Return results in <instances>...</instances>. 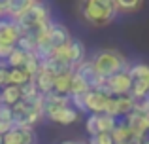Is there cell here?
<instances>
[{
    "label": "cell",
    "mask_w": 149,
    "mask_h": 144,
    "mask_svg": "<svg viewBox=\"0 0 149 144\" xmlns=\"http://www.w3.org/2000/svg\"><path fill=\"white\" fill-rule=\"evenodd\" d=\"M79 11L83 21L93 27H104L115 19V0H79Z\"/></svg>",
    "instance_id": "1"
},
{
    "label": "cell",
    "mask_w": 149,
    "mask_h": 144,
    "mask_svg": "<svg viewBox=\"0 0 149 144\" xmlns=\"http://www.w3.org/2000/svg\"><path fill=\"white\" fill-rule=\"evenodd\" d=\"M93 65H95L96 72L100 74L102 78H109L117 72L128 70V61L121 55L117 49H100L96 51V55L93 57Z\"/></svg>",
    "instance_id": "2"
},
{
    "label": "cell",
    "mask_w": 149,
    "mask_h": 144,
    "mask_svg": "<svg viewBox=\"0 0 149 144\" xmlns=\"http://www.w3.org/2000/svg\"><path fill=\"white\" fill-rule=\"evenodd\" d=\"M13 21L17 23L19 30H21V34H23V30L30 29V27H36V25H42V23H47V21H51V17H49V10H47L45 4L32 2L29 10L23 11L17 19H13Z\"/></svg>",
    "instance_id": "3"
},
{
    "label": "cell",
    "mask_w": 149,
    "mask_h": 144,
    "mask_svg": "<svg viewBox=\"0 0 149 144\" xmlns=\"http://www.w3.org/2000/svg\"><path fill=\"white\" fill-rule=\"evenodd\" d=\"M128 76H130V95L134 99L149 95V65L146 63H136L128 67Z\"/></svg>",
    "instance_id": "4"
},
{
    "label": "cell",
    "mask_w": 149,
    "mask_h": 144,
    "mask_svg": "<svg viewBox=\"0 0 149 144\" xmlns=\"http://www.w3.org/2000/svg\"><path fill=\"white\" fill-rule=\"evenodd\" d=\"M130 85H132L130 76H128L127 70H123V72H117L109 78H104V84H102L100 91L108 93V95H111V97L128 95V93H130Z\"/></svg>",
    "instance_id": "5"
},
{
    "label": "cell",
    "mask_w": 149,
    "mask_h": 144,
    "mask_svg": "<svg viewBox=\"0 0 149 144\" xmlns=\"http://www.w3.org/2000/svg\"><path fill=\"white\" fill-rule=\"evenodd\" d=\"M74 72L89 85V89H100L102 84H104V78L96 72V68H95V65H93L91 59H85V61H81L79 65H76Z\"/></svg>",
    "instance_id": "6"
},
{
    "label": "cell",
    "mask_w": 149,
    "mask_h": 144,
    "mask_svg": "<svg viewBox=\"0 0 149 144\" xmlns=\"http://www.w3.org/2000/svg\"><path fill=\"white\" fill-rule=\"evenodd\" d=\"M2 144H36L34 127H11L6 135H2Z\"/></svg>",
    "instance_id": "7"
},
{
    "label": "cell",
    "mask_w": 149,
    "mask_h": 144,
    "mask_svg": "<svg viewBox=\"0 0 149 144\" xmlns=\"http://www.w3.org/2000/svg\"><path fill=\"white\" fill-rule=\"evenodd\" d=\"M109 97H111V95L100 91V89H89V91L85 93V104H87V110L91 112V114H104Z\"/></svg>",
    "instance_id": "8"
},
{
    "label": "cell",
    "mask_w": 149,
    "mask_h": 144,
    "mask_svg": "<svg viewBox=\"0 0 149 144\" xmlns=\"http://www.w3.org/2000/svg\"><path fill=\"white\" fill-rule=\"evenodd\" d=\"M19 38H21V30H19L17 23L13 19L0 17V42L8 46H17Z\"/></svg>",
    "instance_id": "9"
},
{
    "label": "cell",
    "mask_w": 149,
    "mask_h": 144,
    "mask_svg": "<svg viewBox=\"0 0 149 144\" xmlns=\"http://www.w3.org/2000/svg\"><path fill=\"white\" fill-rule=\"evenodd\" d=\"M47 38L51 42V46L53 48H61V46H66L70 40H72V34H70V30L66 29L62 23H49L47 27Z\"/></svg>",
    "instance_id": "10"
},
{
    "label": "cell",
    "mask_w": 149,
    "mask_h": 144,
    "mask_svg": "<svg viewBox=\"0 0 149 144\" xmlns=\"http://www.w3.org/2000/svg\"><path fill=\"white\" fill-rule=\"evenodd\" d=\"M45 118L51 119V122H55V123H61V125H72V123H76L77 119H79V112H77L72 104H66V106H62V108L53 110L51 114L45 116Z\"/></svg>",
    "instance_id": "11"
},
{
    "label": "cell",
    "mask_w": 149,
    "mask_h": 144,
    "mask_svg": "<svg viewBox=\"0 0 149 144\" xmlns=\"http://www.w3.org/2000/svg\"><path fill=\"white\" fill-rule=\"evenodd\" d=\"M125 122H127L128 129H130L134 135H140V137H146V135H147V131H149V125H147L146 114H142V112H136V110H132L130 114H127V116H125Z\"/></svg>",
    "instance_id": "12"
},
{
    "label": "cell",
    "mask_w": 149,
    "mask_h": 144,
    "mask_svg": "<svg viewBox=\"0 0 149 144\" xmlns=\"http://www.w3.org/2000/svg\"><path fill=\"white\" fill-rule=\"evenodd\" d=\"M66 104H70V95H61L57 91L44 93V116L51 114L57 108L66 106Z\"/></svg>",
    "instance_id": "13"
},
{
    "label": "cell",
    "mask_w": 149,
    "mask_h": 144,
    "mask_svg": "<svg viewBox=\"0 0 149 144\" xmlns=\"http://www.w3.org/2000/svg\"><path fill=\"white\" fill-rule=\"evenodd\" d=\"M68 53H70V63L74 65V68H76V65H79L81 61L87 59V48L77 38H72L68 42Z\"/></svg>",
    "instance_id": "14"
},
{
    "label": "cell",
    "mask_w": 149,
    "mask_h": 144,
    "mask_svg": "<svg viewBox=\"0 0 149 144\" xmlns=\"http://www.w3.org/2000/svg\"><path fill=\"white\" fill-rule=\"evenodd\" d=\"M17 100H21V87L13 84H8L4 87H0V103H6L10 106H13Z\"/></svg>",
    "instance_id": "15"
},
{
    "label": "cell",
    "mask_w": 149,
    "mask_h": 144,
    "mask_svg": "<svg viewBox=\"0 0 149 144\" xmlns=\"http://www.w3.org/2000/svg\"><path fill=\"white\" fill-rule=\"evenodd\" d=\"M32 80H34V84H36V87H38V91H40V93L53 91V84H55V76H53V74H49V72H45V70H40L36 76L32 78Z\"/></svg>",
    "instance_id": "16"
},
{
    "label": "cell",
    "mask_w": 149,
    "mask_h": 144,
    "mask_svg": "<svg viewBox=\"0 0 149 144\" xmlns=\"http://www.w3.org/2000/svg\"><path fill=\"white\" fill-rule=\"evenodd\" d=\"M30 4H32V0H10V4H8V11L6 15L10 19H17L19 15L23 13V11H26L30 8Z\"/></svg>",
    "instance_id": "17"
},
{
    "label": "cell",
    "mask_w": 149,
    "mask_h": 144,
    "mask_svg": "<svg viewBox=\"0 0 149 144\" xmlns=\"http://www.w3.org/2000/svg\"><path fill=\"white\" fill-rule=\"evenodd\" d=\"M115 106H117V116H127L134 110V97L128 95H119L115 97Z\"/></svg>",
    "instance_id": "18"
},
{
    "label": "cell",
    "mask_w": 149,
    "mask_h": 144,
    "mask_svg": "<svg viewBox=\"0 0 149 144\" xmlns=\"http://www.w3.org/2000/svg\"><path fill=\"white\" fill-rule=\"evenodd\" d=\"M72 74L74 72H64L55 76V84H53V91L61 93V95H70V84H72Z\"/></svg>",
    "instance_id": "19"
},
{
    "label": "cell",
    "mask_w": 149,
    "mask_h": 144,
    "mask_svg": "<svg viewBox=\"0 0 149 144\" xmlns=\"http://www.w3.org/2000/svg\"><path fill=\"white\" fill-rule=\"evenodd\" d=\"M111 137H113V142L115 144H123V142H127L128 138L132 137V131L128 129V125H127V122H117V125H115V129L111 131Z\"/></svg>",
    "instance_id": "20"
},
{
    "label": "cell",
    "mask_w": 149,
    "mask_h": 144,
    "mask_svg": "<svg viewBox=\"0 0 149 144\" xmlns=\"http://www.w3.org/2000/svg\"><path fill=\"white\" fill-rule=\"evenodd\" d=\"M23 68L29 72L30 78H34L38 72H40V59H38V55L34 51H29V53H26L25 63H23Z\"/></svg>",
    "instance_id": "21"
},
{
    "label": "cell",
    "mask_w": 149,
    "mask_h": 144,
    "mask_svg": "<svg viewBox=\"0 0 149 144\" xmlns=\"http://www.w3.org/2000/svg\"><path fill=\"white\" fill-rule=\"evenodd\" d=\"M143 0H115L117 11H123V13H132V11H138L142 8Z\"/></svg>",
    "instance_id": "22"
},
{
    "label": "cell",
    "mask_w": 149,
    "mask_h": 144,
    "mask_svg": "<svg viewBox=\"0 0 149 144\" xmlns=\"http://www.w3.org/2000/svg\"><path fill=\"white\" fill-rule=\"evenodd\" d=\"M25 57H26V53L15 46V48L11 49V53L8 55L6 63H8V67H10V68H17V67H23V63H25Z\"/></svg>",
    "instance_id": "23"
},
{
    "label": "cell",
    "mask_w": 149,
    "mask_h": 144,
    "mask_svg": "<svg viewBox=\"0 0 149 144\" xmlns=\"http://www.w3.org/2000/svg\"><path fill=\"white\" fill-rule=\"evenodd\" d=\"M117 125V118L109 114H98V129L100 133H111Z\"/></svg>",
    "instance_id": "24"
},
{
    "label": "cell",
    "mask_w": 149,
    "mask_h": 144,
    "mask_svg": "<svg viewBox=\"0 0 149 144\" xmlns=\"http://www.w3.org/2000/svg\"><path fill=\"white\" fill-rule=\"evenodd\" d=\"M30 80L29 72L25 70L23 67H17V68H10V84L13 85H23Z\"/></svg>",
    "instance_id": "25"
},
{
    "label": "cell",
    "mask_w": 149,
    "mask_h": 144,
    "mask_svg": "<svg viewBox=\"0 0 149 144\" xmlns=\"http://www.w3.org/2000/svg\"><path fill=\"white\" fill-rule=\"evenodd\" d=\"M70 104H72L79 114L89 112L87 110V104H85V93H72V95H70Z\"/></svg>",
    "instance_id": "26"
},
{
    "label": "cell",
    "mask_w": 149,
    "mask_h": 144,
    "mask_svg": "<svg viewBox=\"0 0 149 144\" xmlns=\"http://www.w3.org/2000/svg\"><path fill=\"white\" fill-rule=\"evenodd\" d=\"M87 91H89V85L74 72L72 74V84H70V95L72 93H87Z\"/></svg>",
    "instance_id": "27"
},
{
    "label": "cell",
    "mask_w": 149,
    "mask_h": 144,
    "mask_svg": "<svg viewBox=\"0 0 149 144\" xmlns=\"http://www.w3.org/2000/svg\"><path fill=\"white\" fill-rule=\"evenodd\" d=\"M85 129H87V133L91 135H98L100 129H98V114H91L87 118V122H85Z\"/></svg>",
    "instance_id": "28"
},
{
    "label": "cell",
    "mask_w": 149,
    "mask_h": 144,
    "mask_svg": "<svg viewBox=\"0 0 149 144\" xmlns=\"http://www.w3.org/2000/svg\"><path fill=\"white\" fill-rule=\"evenodd\" d=\"M21 87V97H32V95H36V93H40L38 91V87H36V84H34V80L30 78L26 84H23V85H19Z\"/></svg>",
    "instance_id": "29"
},
{
    "label": "cell",
    "mask_w": 149,
    "mask_h": 144,
    "mask_svg": "<svg viewBox=\"0 0 149 144\" xmlns=\"http://www.w3.org/2000/svg\"><path fill=\"white\" fill-rule=\"evenodd\" d=\"M134 110L142 112V114H147L149 112V95L140 97V99H134Z\"/></svg>",
    "instance_id": "30"
},
{
    "label": "cell",
    "mask_w": 149,
    "mask_h": 144,
    "mask_svg": "<svg viewBox=\"0 0 149 144\" xmlns=\"http://www.w3.org/2000/svg\"><path fill=\"white\" fill-rule=\"evenodd\" d=\"M10 84V67L6 61H0V87Z\"/></svg>",
    "instance_id": "31"
},
{
    "label": "cell",
    "mask_w": 149,
    "mask_h": 144,
    "mask_svg": "<svg viewBox=\"0 0 149 144\" xmlns=\"http://www.w3.org/2000/svg\"><path fill=\"white\" fill-rule=\"evenodd\" d=\"M11 114H13V110H11V106H10V104L0 103V119H2V122L11 123Z\"/></svg>",
    "instance_id": "32"
},
{
    "label": "cell",
    "mask_w": 149,
    "mask_h": 144,
    "mask_svg": "<svg viewBox=\"0 0 149 144\" xmlns=\"http://www.w3.org/2000/svg\"><path fill=\"white\" fill-rule=\"evenodd\" d=\"M96 144H115L111 133H98L96 135Z\"/></svg>",
    "instance_id": "33"
},
{
    "label": "cell",
    "mask_w": 149,
    "mask_h": 144,
    "mask_svg": "<svg viewBox=\"0 0 149 144\" xmlns=\"http://www.w3.org/2000/svg\"><path fill=\"white\" fill-rule=\"evenodd\" d=\"M13 48L15 46H8V44H4V42H0V61H6Z\"/></svg>",
    "instance_id": "34"
},
{
    "label": "cell",
    "mask_w": 149,
    "mask_h": 144,
    "mask_svg": "<svg viewBox=\"0 0 149 144\" xmlns=\"http://www.w3.org/2000/svg\"><path fill=\"white\" fill-rule=\"evenodd\" d=\"M10 129H11V123H8V122H2V119H0V135H6Z\"/></svg>",
    "instance_id": "35"
},
{
    "label": "cell",
    "mask_w": 149,
    "mask_h": 144,
    "mask_svg": "<svg viewBox=\"0 0 149 144\" xmlns=\"http://www.w3.org/2000/svg\"><path fill=\"white\" fill-rule=\"evenodd\" d=\"M8 4H10V0H0V15H6V11H8Z\"/></svg>",
    "instance_id": "36"
},
{
    "label": "cell",
    "mask_w": 149,
    "mask_h": 144,
    "mask_svg": "<svg viewBox=\"0 0 149 144\" xmlns=\"http://www.w3.org/2000/svg\"><path fill=\"white\" fill-rule=\"evenodd\" d=\"M142 144H149V138H146V137H143V142Z\"/></svg>",
    "instance_id": "37"
},
{
    "label": "cell",
    "mask_w": 149,
    "mask_h": 144,
    "mask_svg": "<svg viewBox=\"0 0 149 144\" xmlns=\"http://www.w3.org/2000/svg\"><path fill=\"white\" fill-rule=\"evenodd\" d=\"M62 144H74V140H66V142H62Z\"/></svg>",
    "instance_id": "38"
},
{
    "label": "cell",
    "mask_w": 149,
    "mask_h": 144,
    "mask_svg": "<svg viewBox=\"0 0 149 144\" xmlns=\"http://www.w3.org/2000/svg\"><path fill=\"white\" fill-rule=\"evenodd\" d=\"M146 119H147V125H149V112L146 114Z\"/></svg>",
    "instance_id": "39"
},
{
    "label": "cell",
    "mask_w": 149,
    "mask_h": 144,
    "mask_svg": "<svg viewBox=\"0 0 149 144\" xmlns=\"http://www.w3.org/2000/svg\"><path fill=\"white\" fill-rule=\"evenodd\" d=\"M0 144H2V135H0Z\"/></svg>",
    "instance_id": "40"
},
{
    "label": "cell",
    "mask_w": 149,
    "mask_h": 144,
    "mask_svg": "<svg viewBox=\"0 0 149 144\" xmlns=\"http://www.w3.org/2000/svg\"><path fill=\"white\" fill-rule=\"evenodd\" d=\"M32 2H42V0H32Z\"/></svg>",
    "instance_id": "41"
},
{
    "label": "cell",
    "mask_w": 149,
    "mask_h": 144,
    "mask_svg": "<svg viewBox=\"0 0 149 144\" xmlns=\"http://www.w3.org/2000/svg\"><path fill=\"white\" fill-rule=\"evenodd\" d=\"M0 17H2V15H0Z\"/></svg>",
    "instance_id": "42"
}]
</instances>
